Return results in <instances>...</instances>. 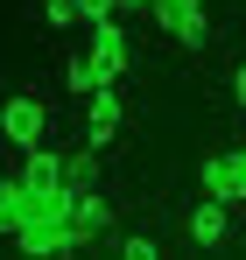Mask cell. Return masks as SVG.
<instances>
[{
	"instance_id": "obj_6",
	"label": "cell",
	"mask_w": 246,
	"mask_h": 260,
	"mask_svg": "<svg viewBox=\"0 0 246 260\" xmlns=\"http://www.w3.org/2000/svg\"><path fill=\"white\" fill-rule=\"evenodd\" d=\"M183 225H190V239H197V246H211V253L232 239V211H225V204H211V197H204L190 218H183Z\"/></svg>"
},
{
	"instance_id": "obj_2",
	"label": "cell",
	"mask_w": 246,
	"mask_h": 260,
	"mask_svg": "<svg viewBox=\"0 0 246 260\" xmlns=\"http://www.w3.org/2000/svg\"><path fill=\"white\" fill-rule=\"evenodd\" d=\"M197 183H204L211 204H246V148H211L204 162H197Z\"/></svg>"
},
{
	"instance_id": "obj_11",
	"label": "cell",
	"mask_w": 246,
	"mask_h": 260,
	"mask_svg": "<svg viewBox=\"0 0 246 260\" xmlns=\"http://www.w3.org/2000/svg\"><path fill=\"white\" fill-rule=\"evenodd\" d=\"M113 260H162V246H155L148 232H127V239H120V253H113Z\"/></svg>"
},
{
	"instance_id": "obj_13",
	"label": "cell",
	"mask_w": 246,
	"mask_h": 260,
	"mask_svg": "<svg viewBox=\"0 0 246 260\" xmlns=\"http://www.w3.org/2000/svg\"><path fill=\"white\" fill-rule=\"evenodd\" d=\"M232 99H239V106H246V63H239V71H232Z\"/></svg>"
},
{
	"instance_id": "obj_1",
	"label": "cell",
	"mask_w": 246,
	"mask_h": 260,
	"mask_svg": "<svg viewBox=\"0 0 246 260\" xmlns=\"http://www.w3.org/2000/svg\"><path fill=\"white\" fill-rule=\"evenodd\" d=\"M0 134H7L21 155L49 148V99H42V91H14V99L0 106Z\"/></svg>"
},
{
	"instance_id": "obj_10",
	"label": "cell",
	"mask_w": 246,
	"mask_h": 260,
	"mask_svg": "<svg viewBox=\"0 0 246 260\" xmlns=\"http://www.w3.org/2000/svg\"><path fill=\"white\" fill-rule=\"evenodd\" d=\"M21 225H28V190L7 183V190H0V239H14Z\"/></svg>"
},
{
	"instance_id": "obj_3",
	"label": "cell",
	"mask_w": 246,
	"mask_h": 260,
	"mask_svg": "<svg viewBox=\"0 0 246 260\" xmlns=\"http://www.w3.org/2000/svg\"><path fill=\"white\" fill-rule=\"evenodd\" d=\"M148 21H155L162 36H176L183 49H204L211 43V7H204V0H155Z\"/></svg>"
},
{
	"instance_id": "obj_7",
	"label": "cell",
	"mask_w": 246,
	"mask_h": 260,
	"mask_svg": "<svg viewBox=\"0 0 246 260\" xmlns=\"http://www.w3.org/2000/svg\"><path fill=\"white\" fill-rule=\"evenodd\" d=\"M14 183H21L28 197H42V190H56V183H64V155H56V148H36V155H28V162L14 169Z\"/></svg>"
},
{
	"instance_id": "obj_8",
	"label": "cell",
	"mask_w": 246,
	"mask_h": 260,
	"mask_svg": "<svg viewBox=\"0 0 246 260\" xmlns=\"http://www.w3.org/2000/svg\"><path fill=\"white\" fill-rule=\"evenodd\" d=\"M64 85L78 91V99H91V91H106V71L91 63V49H64Z\"/></svg>"
},
{
	"instance_id": "obj_9",
	"label": "cell",
	"mask_w": 246,
	"mask_h": 260,
	"mask_svg": "<svg viewBox=\"0 0 246 260\" xmlns=\"http://www.w3.org/2000/svg\"><path fill=\"white\" fill-rule=\"evenodd\" d=\"M71 225H78L84 239H99V232L113 225V197H99V190H78V218H71Z\"/></svg>"
},
{
	"instance_id": "obj_12",
	"label": "cell",
	"mask_w": 246,
	"mask_h": 260,
	"mask_svg": "<svg viewBox=\"0 0 246 260\" xmlns=\"http://www.w3.org/2000/svg\"><path fill=\"white\" fill-rule=\"evenodd\" d=\"M42 21H49V28H71V21H78V0H42Z\"/></svg>"
},
{
	"instance_id": "obj_15",
	"label": "cell",
	"mask_w": 246,
	"mask_h": 260,
	"mask_svg": "<svg viewBox=\"0 0 246 260\" xmlns=\"http://www.w3.org/2000/svg\"><path fill=\"white\" fill-rule=\"evenodd\" d=\"M7 183H14V176H7V169H0V190H7Z\"/></svg>"
},
{
	"instance_id": "obj_14",
	"label": "cell",
	"mask_w": 246,
	"mask_h": 260,
	"mask_svg": "<svg viewBox=\"0 0 246 260\" xmlns=\"http://www.w3.org/2000/svg\"><path fill=\"white\" fill-rule=\"evenodd\" d=\"M127 7H141V14H148V7H155V0H127Z\"/></svg>"
},
{
	"instance_id": "obj_5",
	"label": "cell",
	"mask_w": 246,
	"mask_h": 260,
	"mask_svg": "<svg viewBox=\"0 0 246 260\" xmlns=\"http://www.w3.org/2000/svg\"><path fill=\"white\" fill-rule=\"evenodd\" d=\"M91 63H99V71H106V85H120L127 78V63H134V43H127V28L120 21H106V28H91Z\"/></svg>"
},
{
	"instance_id": "obj_4",
	"label": "cell",
	"mask_w": 246,
	"mask_h": 260,
	"mask_svg": "<svg viewBox=\"0 0 246 260\" xmlns=\"http://www.w3.org/2000/svg\"><path fill=\"white\" fill-rule=\"evenodd\" d=\"M120 127H127V99H120V85H106V91H91L84 99V148H113L120 141Z\"/></svg>"
}]
</instances>
